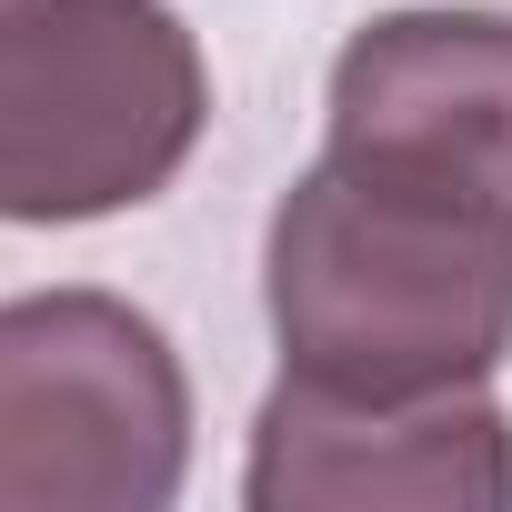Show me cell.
<instances>
[{
  "instance_id": "5",
  "label": "cell",
  "mask_w": 512,
  "mask_h": 512,
  "mask_svg": "<svg viewBox=\"0 0 512 512\" xmlns=\"http://www.w3.org/2000/svg\"><path fill=\"white\" fill-rule=\"evenodd\" d=\"M251 502H432V512H492L512 502V432L482 392L432 402H332L282 372L262 402V452H251Z\"/></svg>"
},
{
  "instance_id": "2",
  "label": "cell",
  "mask_w": 512,
  "mask_h": 512,
  "mask_svg": "<svg viewBox=\"0 0 512 512\" xmlns=\"http://www.w3.org/2000/svg\"><path fill=\"white\" fill-rule=\"evenodd\" d=\"M211 121L171 0H0V221L151 201Z\"/></svg>"
},
{
  "instance_id": "1",
  "label": "cell",
  "mask_w": 512,
  "mask_h": 512,
  "mask_svg": "<svg viewBox=\"0 0 512 512\" xmlns=\"http://www.w3.org/2000/svg\"><path fill=\"white\" fill-rule=\"evenodd\" d=\"M272 332L332 402L472 392L512 352V221L322 161L272 211Z\"/></svg>"
},
{
  "instance_id": "4",
  "label": "cell",
  "mask_w": 512,
  "mask_h": 512,
  "mask_svg": "<svg viewBox=\"0 0 512 512\" xmlns=\"http://www.w3.org/2000/svg\"><path fill=\"white\" fill-rule=\"evenodd\" d=\"M332 161L512 221V21L392 11L332 61Z\"/></svg>"
},
{
  "instance_id": "3",
  "label": "cell",
  "mask_w": 512,
  "mask_h": 512,
  "mask_svg": "<svg viewBox=\"0 0 512 512\" xmlns=\"http://www.w3.org/2000/svg\"><path fill=\"white\" fill-rule=\"evenodd\" d=\"M191 392L111 292L0 302V512H151L181 492Z\"/></svg>"
}]
</instances>
